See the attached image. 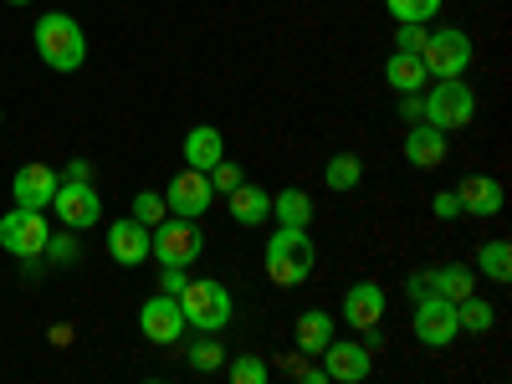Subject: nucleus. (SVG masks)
<instances>
[{"instance_id":"dca6fc26","label":"nucleus","mask_w":512,"mask_h":384,"mask_svg":"<svg viewBox=\"0 0 512 384\" xmlns=\"http://www.w3.org/2000/svg\"><path fill=\"white\" fill-rule=\"evenodd\" d=\"M384 287L374 282V277H364V282H354L349 292H344V323L354 328V333H364V328H374L379 318H384Z\"/></svg>"},{"instance_id":"a211bd4d","label":"nucleus","mask_w":512,"mask_h":384,"mask_svg":"<svg viewBox=\"0 0 512 384\" xmlns=\"http://www.w3.org/2000/svg\"><path fill=\"white\" fill-rule=\"evenodd\" d=\"M456 200H461V216L492 221L497 210H502V180H492V175H466V180L456 185Z\"/></svg>"},{"instance_id":"e433bc0d","label":"nucleus","mask_w":512,"mask_h":384,"mask_svg":"<svg viewBox=\"0 0 512 384\" xmlns=\"http://www.w3.org/2000/svg\"><path fill=\"white\" fill-rule=\"evenodd\" d=\"M62 180H88V159H72V164L62 169Z\"/></svg>"},{"instance_id":"1a4fd4ad","label":"nucleus","mask_w":512,"mask_h":384,"mask_svg":"<svg viewBox=\"0 0 512 384\" xmlns=\"http://www.w3.org/2000/svg\"><path fill=\"white\" fill-rule=\"evenodd\" d=\"M52 210H57V221L67 231H93L103 221V200L88 180H62L57 195H52Z\"/></svg>"},{"instance_id":"58836bf2","label":"nucleus","mask_w":512,"mask_h":384,"mask_svg":"<svg viewBox=\"0 0 512 384\" xmlns=\"http://www.w3.org/2000/svg\"><path fill=\"white\" fill-rule=\"evenodd\" d=\"M0 123H6V113H0Z\"/></svg>"},{"instance_id":"4c0bfd02","label":"nucleus","mask_w":512,"mask_h":384,"mask_svg":"<svg viewBox=\"0 0 512 384\" xmlns=\"http://www.w3.org/2000/svg\"><path fill=\"white\" fill-rule=\"evenodd\" d=\"M6 6H31V0H6Z\"/></svg>"},{"instance_id":"9d476101","label":"nucleus","mask_w":512,"mask_h":384,"mask_svg":"<svg viewBox=\"0 0 512 384\" xmlns=\"http://www.w3.org/2000/svg\"><path fill=\"white\" fill-rule=\"evenodd\" d=\"M139 328L149 344H180L185 338V308H180V297H169V292H149L144 297V308H139Z\"/></svg>"},{"instance_id":"9b49d317","label":"nucleus","mask_w":512,"mask_h":384,"mask_svg":"<svg viewBox=\"0 0 512 384\" xmlns=\"http://www.w3.org/2000/svg\"><path fill=\"white\" fill-rule=\"evenodd\" d=\"M210 200H216V190H210V175H205V169H190V164H185L169 185H164V205H169V216L200 221L205 210H210Z\"/></svg>"},{"instance_id":"393cba45","label":"nucleus","mask_w":512,"mask_h":384,"mask_svg":"<svg viewBox=\"0 0 512 384\" xmlns=\"http://www.w3.org/2000/svg\"><path fill=\"white\" fill-rule=\"evenodd\" d=\"M472 272H482L487 282H512V246L497 236V241H487L482 251H477V267Z\"/></svg>"},{"instance_id":"c85d7f7f","label":"nucleus","mask_w":512,"mask_h":384,"mask_svg":"<svg viewBox=\"0 0 512 384\" xmlns=\"http://www.w3.org/2000/svg\"><path fill=\"white\" fill-rule=\"evenodd\" d=\"M226 374H231L236 384H267V374H272V369H267V359H262V354H241V359H231V364H226Z\"/></svg>"},{"instance_id":"f3484780","label":"nucleus","mask_w":512,"mask_h":384,"mask_svg":"<svg viewBox=\"0 0 512 384\" xmlns=\"http://www.w3.org/2000/svg\"><path fill=\"white\" fill-rule=\"evenodd\" d=\"M108 256L118 267H144L149 262V226L144 221H113L108 226Z\"/></svg>"},{"instance_id":"2f4dec72","label":"nucleus","mask_w":512,"mask_h":384,"mask_svg":"<svg viewBox=\"0 0 512 384\" xmlns=\"http://www.w3.org/2000/svg\"><path fill=\"white\" fill-rule=\"evenodd\" d=\"M425 36H431V26H425V21H400V31H395V52H410V57H420Z\"/></svg>"},{"instance_id":"cd10ccee","label":"nucleus","mask_w":512,"mask_h":384,"mask_svg":"<svg viewBox=\"0 0 512 384\" xmlns=\"http://www.w3.org/2000/svg\"><path fill=\"white\" fill-rule=\"evenodd\" d=\"M41 256H52L57 267H77V262H82V246H77V231H67V226H62V236L52 231V236H47V251H41Z\"/></svg>"},{"instance_id":"6ab92c4d","label":"nucleus","mask_w":512,"mask_h":384,"mask_svg":"<svg viewBox=\"0 0 512 384\" xmlns=\"http://www.w3.org/2000/svg\"><path fill=\"white\" fill-rule=\"evenodd\" d=\"M231 221H236V226H246V231L267 226V221H272V190L241 180V185L231 190Z\"/></svg>"},{"instance_id":"473e14b6","label":"nucleus","mask_w":512,"mask_h":384,"mask_svg":"<svg viewBox=\"0 0 512 384\" xmlns=\"http://www.w3.org/2000/svg\"><path fill=\"white\" fill-rule=\"evenodd\" d=\"M205 175H210V190H216V195H231L246 175H241V164H231V159H221L216 169H205Z\"/></svg>"},{"instance_id":"412c9836","label":"nucleus","mask_w":512,"mask_h":384,"mask_svg":"<svg viewBox=\"0 0 512 384\" xmlns=\"http://www.w3.org/2000/svg\"><path fill=\"white\" fill-rule=\"evenodd\" d=\"M328 344H333V313L323 308L297 313V354H323Z\"/></svg>"},{"instance_id":"f8f14e48","label":"nucleus","mask_w":512,"mask_h":384,"mask_svg":"<svg viewBox=\"0 0 512 384\" xmlns=\"http://www.w3.org/2000/svg\"><path fill=\"white\" fill-rule=\"evenodd\" d=\"M405 292H410V303L415 297H425V292H436V297H466V292H477V272L472 267H461V262H446V267H431V272H415L410 282H405Z\"/></svg>"},{"instance_id":"5701e85b","label":"nucleus","mask_w":512,"mask_h":384,"mask_svg":"<svg viewBox=\"0 0 512 384\" xmlns=\"http://www.w3.org/2000/svg\"><path fill=\"white\" fill-rule=\"evenodd\" d=\"M272 221H277V226H308V221H313L308 190H277V195H272Z\"/></svg>"},{"instance_id":"72a5a7b5","label":"nucleus","mask_w":512,"mask_h":384,"mask_svg":"<svg viewBox=\"0 0 512 384\" xmlns=\"http://www.w3.org/2000/svg\"><path fill=\"white\" fill-rule=\"evenodd\" d=\"M431 210L441 221H461V200H456V190H436L431 195Z\"/></svg>"},{"instance_id":"aec40b11","label":"nucleus","mask_w":512,"mask_h":384,"mask_svg":"<svg viewBox=\"0 0 512 384\" xmlns=\"http://www.w3.org/2000/svg\"><path fill=\"white\" fill-rule=\"evenodd\" d=\"M221 159H226V139H221V128L195 123L190 134H185V164H190V169H216Z\"/></svg>"},{"instance_id":"b1692460","label":"nucleus","mask_w":512,"mask_h":384,"mask_svg":"<svg viewBox=\"0 0 512 384\" xmlns=\"http://www.w3.org/2000/svg\"><path fill=\"white\" fill-rule=\"evenodd\" d=\"M359 180H364V159H359V154H333L328 169H323V185L338 190V195L359 190Z\"/></svg>"},{"instance_id":"f03ea898","label":"nucleus","mask_w":512,"mask_h":384,"mask_svg":"<svg viewBox=\"0 0 512 384\" xmlns=\"http://www.w3.org/2000/svg\"><path fill=\"white\" fill-rule=\"evenodd\" d=\"M318 267V246L308 236V226H277L267 236V277L277 287H303Z\"/></svg>"},{"instance_id":"c756f323","label":"nucleus","mask_w":512,"mask_h":384,"mask_svg":"<svg viewBox=\"0 0 512 384\" xmlns=\"http://www.w3.org/2000/svg\"><path fill=\"white\" fill-rule=\"evenodd\" d=\"M384 6H390L395 21H431V16H441V0H384Z\"/></svg>"},{"instance_id":"0eeeda50","label":"nucleus","mask_w":512,"mask_h":384,"mask_svg":"<svg viewBox=\"0 0 512 384\" xmlns=\"http://www.w3.org/2000/svg\"><path fill=\"white\" fill-rule=\"evenodd\" d=\"M410 333H415V344H420V349H446V344H456V333H461V323H456V303H451V297H436V292L415 297Z\"/></svg>"},{"instance_id":"7c9ffc66","label":"nucleus","mask_w":512,"mask_h":384,"mask_svg":"<svg viewBox=\"0 0 512 384\" xmlns=\"http://www.w3.org/2000/svg\"><path fill=\"white\" fill-rule=\"evenodd\" d=\"M164 216H169L164 195H154V190H139V195H134V221H144V226L154 231V226H159Z\"/></svg>"},{"instance_id":"6e6552de","label":"nucleus","mask_w":512,"mask_h":384,"mask_svg":"<svg viewBox=\"0 0 512 384\" xmlns=\"http://www.w3.org/2000/svg\"><path fill=\"white\" fill-rule=\"evenodd\" d=\"M47 236H52V226H47L41 210L16 205L11 216H0V246H6L16 262H36V256L47 251Z\"/></svg>"},{"instance_id":"7ed1b4c3","label":"nucleus","mask_w":512,"mask_h":384,"mask_svg":"<svg viewBox=\"0 0 512 384\" xmlns=\"http://www.w3.org/2000/svg\"><path fill=\"white\" fill-rule=\"evenodd\" d=\"M420 113H425V123H436L441 134L466 128L477 118V88L466 77H431L420 93Z\"/></svg>"},{"instance_id":"f257e3e1","label":"nucleus","mask_w":512,"mask_h":384,"mask_svg":"<svg viewBox=\"0 0 512 384\" xmlns=\"http://www.w3.org/2000/svg\"><path fill=\"white\" fill-rule=\"evenodd\" d=\"M31 47L52 72H77L88 62V36H82V26L67 11H41L31 26Z\"/></svg>"},{"instance_id":"20e7f679","label":"nucleus","mask_w":512,"mask_h":384,"mask_svg":"<svg viewBox=\"0 0 512 384\" xmlns=\"http://www.w3.org/2000/svg\"><path fill=\"white\" fill-rule=\"evenodd\" d=\"M180 308H185V323L195 333H221L231 318H236V297L226 282L216 277H190L185 292H180Z\"/></svg>"},{"instance_id":"a878e982","label":"nucleus","mask_w":512,"mask_h":384,"mask_svg":"<svg viewBox=\"0 0 512 384\" xmlns=\"http://www.w3.org/2000/svg\"><path fill=\"white\" fill-rule=\"evenodd\" d=\"M456 323H461V333H487L497 323V313H492V303H482L477 292H466V297H456Z\"/></svg>"},{"instance_id":"2eb2a0df","label":"nucleus","mask_w":512,"mask_h":384,"mask_svg":"<svg viewBox=\"0 0 512 384\" xmlns=\"http://www.w3.org/2000/svg\"><path fill=\"white\" fill-rule=\"evenodd\" d=\"M400 149H405V164H415V169H441L446 154H451V144H446V134L436 123H410V134L400 139Z\"/></svg>"},{"instance_id":"bb28decb","label":"nucleus","mask_w":512,"mask_h":384,"mask_svg":"<svg viewBox=\"0 0 512 384\" xmlns=\"http://www.w3.org/2000/svg\"><path fill=\"white\" fill-rule=\"evenodd\" d=\"M185 359H190L195 374H216V369H226V344L216 333H205V338H195V344L185 349Z\"/></svg>"},{"instance_id":"4be33fe9","label":"nucleus","mask_w":512,"mask_h":384,"mask_svg":"<svg viewBox=\"0 0 512 384\" xmlns=\"http://www.w3.org/2000/svg\"><path fill=\"white\" fill-rule=\"evenodd\" d=\"M384 82H390L395 93H425V82H431V72H425V62H420V57L395 52L390 62H384Z\"/></svg>"},{"instance_id":"f704fd0d","label":"nucleus","mask_w":512,"mask_h":384,"mask_svg":"<svg viewBox=\"0 0 512 384\" xmlns=\"http://www.w3.org/2000/svg\"><path fill=\"white\" fill-rule=\"evenodd\" d=\"M185 282H190V267H164V277H159V292L180 297V292H185Z\"/></svg>"},{"instance_id":"4468645a","label":"nucleus","mask_w":512,"mask_h":384,"mask_svg":"<svg viewBox=\"0 0 512 384\" xmlns=\"http://www.w3.org/2000/svg\"><path fill=\"white\" fill-rule=\"evenodd\" d=\"M57 185H62V175H57L52 164H21L16 180H11V195H16V205H26V210H47L52 195H57Z\"/></svg>"},{"instance_id":"423d86ee","label":"nucleus","mask_w":512,"mask_h":384,"mask_svg":"<svg viewBox=\"0 0 512 384\" xmlns=\"http://www.w3.org/2000/svg\"><path fill=\"white\" fill-rule=\"evenodd\" d=\"M472 36H466L461 26H441L425 36V47H420V62L431 77H466V67H472Z\"/></svg>"},{"instance_id":"ddd939ff","label":"nucleus","mask_w":512,"mask_h":384,"mask_svg":"<svg viewBox=\"0 0 512 384\" xmlns=\"http://www.w3.org/2000/svg\"><path fill=\"white\" fill-rule=\"evenodd\" d=\"M369 369H374V349L359 344V338H354V344L333 338V344L323 349V374H328L333 384H364Z\"/></svg>"},{"instance_id":"39448f33","label":"nucleus","mask_w":512,"mask_h":384,"mask_svg":"<svg viewBox=\"0 0 512 384\" xmlns=\"http://www.w3.org/2000/svg\"><path fill=\"white\" fill-rule=\"evenodd\" d=\"M200 251H205V236L185 216L159 221L149 231V256H154V262H164V267H190V262H200Z\"/></svg>"},{"instance_id":"c9c22d12","label":"nucleus","mask_w":512,"mask_h":384,"mask_svg":"<svg viewBox=\"0 0 512 384\" xmlns=\"http://www.w3.org/2000/svg\"><path fill=\"white\" fill-rule=\"evenodd\" d=\"M400 118H405V123H425V113H420V93H400Z\"/></svg>"}]
</instances>
